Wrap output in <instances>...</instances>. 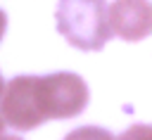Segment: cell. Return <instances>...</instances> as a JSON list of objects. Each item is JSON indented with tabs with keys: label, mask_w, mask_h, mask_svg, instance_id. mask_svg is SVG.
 I'll return each mask as SVG.
<instances>
[{
	"label": "cell",
	"mask_w": 152,
	"mask_h": 140,
	"mask_svg": "<svg viewBox=\"0 0 152 140\" xmlns=\"http://www.w3.org/2000/svg\"><path fill=\"white\" fill-rule=\"evenodd\" d=\"M5 28H7V14L0 9V40H2V36H5Z\"/></svg>",
	"instance_id": "cell-6"
},
{
	"label": "cell",
	"mask_w": 152,
	"mask_h": 140,
	"mask_svg": "<svg viewBox=\"0 0 152 140\" xmlns=\"http://www.w3.org/2000/svg\"><path fill=\"white\" fill-rule=\"evenodd\" d=\"M116 140H152V133H150V126L138 123V126H131L128 131H124Z\"/></svg>",
	"instance_id": "cell-5"
},
{
	"label": "cell",
	"mask_w": 152,
	"mask_h": 140,
	"mask_svg": "<svg viewBox=\"0 0 152 140\" xmlns=\"http://www.w3.org/2000/svg\"><path fill=\"white\" fill-rule=\"evenodd\" d=\"M57 31L76 50H102L112 38L107 24V0H57Z\"/></svg>",
	"instance_id": "cell-2"
},
{
	"label": "cell",
	"mask_w": 152,
	"mask_h": 140,
	"mask_svg": "<svg viewBox=\"0 0 152 140\" xmlns=\"http://www.w3.org/2000/svg\"><path fill=\"white\" fill-rule=\"evenodd\" d=\"M107 24L124 40H142L152 31V7L147 0H114L107 5Z\"/></svg>",
	"instance_id": "cell-3"
},
{
	"label": "cell",
	"mask_w": 152,
	"mask_h": 140,
	"mask_svg": "<svg viewBox=\"0 0 152 140\" xmlns=\"http://www.w3.org/2000/svg\"><path fill=\"white\" fill-rule=\"evenodd\" d=\"M2 88H5V81H2V76H0V95H2Z\"/></svg>",
	"instance_id": "cell-9"
},
{
	"label": "cell",
	"mask_w": 152,
	"mask_h": 140,
	"mask_svg": "<svg viewBox=\"0 0 152 140\" xmlns=\"http://www.w3.org/2000/svg\"><path fill=\"white\" fill-rule=\"evenodd\" d=\"M64 140H116V138L100 126H83V128L71 131Z\"/></svg>",
	"instance_id": "cell-4"
},
{
	"label": "cell",
	"mask_w": 152,
	"mask_h": 140,
	"mask_svg": "<svg viewBox=\"0 0 152 140\" xmlns=\"http://www.w3.org/2000/svg\"><path fill=\"white\" fill-rule=\"evenodd\" d=\"M2 128H5V119H2V114H0V133H2Z\"/></svg>",
	"instance_id": "cell-8"
},
{
	"label": "cell",
	"mask_w": 152,
	"mask_h": 140,
	"mask_svg": "<svg viewBox=\"0 0 152 140\" xmlns=\"http://www.w3.org/2000/svg\"><path fill=\"white\" fill-rule=\"evenodd\" d=\"M0 114L17 131H33L50 119L78 116L88 104V85L78 74L17 76L0 95Z\"/></svg>",
	"instance_id": "cell-1"
},
{
	"label": "cell",
	"mask_w": 152,
	"mask_h": 140,
	"mask_svg": "<svg viewBox=\"0 0 152 140\" xmlns=\"http://www.w3.org/2000/svg\"><path fill=\"white\" fill-rule=\"evenodd\" d=\"M0 140H21V138H17V135H2L0 133Z\"/></svg>",
	"instance_id": "cell-7"
}]
</instances>
